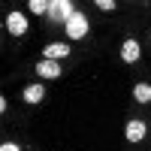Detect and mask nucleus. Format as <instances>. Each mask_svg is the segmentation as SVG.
<instances>
[{"label": "nucleus", "instance_id": "11", "mask_svg": "<svg viewBox=\"0 0 151 151\" xmlns=\"http://www.w3.org/2000/svg\"><path fill=\"white\" fill-rule=\"evenodd\" d=\"M97 9H103V12H112V9H115V3H112V0H97Z\"/></svg>", "mask_w": 151, "mask_h": 151}, {"label": "nucleus", "instance_id": "3", "mask_svg": "<svg viewBox=\"0 0 151 151\" xmlns=\"http://www.w3.org/2000/svg\"><path fill=\"white\" fill-rule=\"evenodd\" d=\"M6 27H9V33H12V36H24V33H27V18H24L21 12H9Z\"/></svg>", "mask_w": 151, "mask_h": 151}, {"label": "nucleus", "instance_id": "12", "mask_svg": "<svg viewBox=\"0 0 151 151\" xmlns=\"http://www.w3.org/2000/svg\"><path fill=\"white\" fill-rule=\"evenodd\" d=\"M0 151H21L18 145H12V142H3V145H0Z\"/></svg>", "mask_w": 151, "mask_h": 151}, {"label": "nucleus", "instance_id": "4", "mask_svg": "<svg viewBox=\"0 0 151 151\" xmlns=\"http://www.w3.org/2000/svg\"><path fill=\"white\" fill-rule=\"evenodd\" d=\"M139 55H142V48H139V42H136V40H127V42L121 45V60H124V64H136Z\"/></svg>", "mask_w": 151, "mask_h": 151}, {"label": "nucleus", "instance_id": "5", "mask_svg": "<svg viewBox=\"0 0 151 151\" xmlns=\"http://www.w3.org/2000/svg\"><path fill=\"white\" fill-rule=\"evenodd\" d=\"M36 76H40V79H58L60 64L58 60H40V64H36Z\"/></svg>", "mask_w": 151, "mask_h": 151}, {"label": "nucleus", "instance_id": "9", "mask_svg": "<svg viewBox=\"0 0 151 151\" xmlns=\"http://www.w3.org/2000/svg\"><path fill=\"white\" fill-rule=\"evenodd\" d=\"M133 100L136 103H151V85H136L133 88Z\"/></svg>", "mask_w": 151, "mask_h": 151}, {"label": "nucleus", "instance_id": "7", "mask_svg": "<svg viewBox=\"0 0 151 151\" xmlns=\"http://www.w3.org/2000/svg\"><path fill=\"white\" fill-rule=\"evenodd\" d=\"M124 136H127L130 142H142L145 139V121H130L127 127H124Z\"/></svg>", "mask_w": 151, "mask_h": 151}, {"label": "nucleus", "instance_id": "10", "mask_svg": "<svg viewBox=\"0 0 151 151\" xmlns=\"http://www.w3.org/2000/svg\"><path fill=\"white\" fill-rule=\"evenodd\" d=\"M48 6H52V3H45V0H30V3H27V9L36 12V15H48Z\"/></svg>", "mask_w": 151, "mask_h": 151}, {"label": "nucleus", "instance_id": "2", "mask_svg": "<svg viewBox=\"0 0 151 151\" xmlns=\"http://www.w3.org/2000/svg\"><path fill=\"white\" fill-rule=\"evenodd\" d=\"M64 27H67V36H70V40H82V36L88 33V18H85V12L76 9V15L64 24Z\"/></svg>", "mask_w": 151, "mask_h": 151}, {"label": "nucleus", "instance_id": "6", "mask_svg": "<svg viewBox=\"0 0 151 151\" xmlns=\"http://www.w3.org/2000/svg\"><path fill=\"white\" fill-rule=\"evenodd\" d=\"M67 55H70V45L67 42H52V45L42 48V58L45 60H60V58H67Z\"/></svg>", "mask_w": 151, "mask_h": 151}, {"label": "nucleus", "instance_id": "1", "mask_svg": "<svg viewBox=\"0 0 151 151\" xmlns=\"http://www.w3.org/2000/svg\"><path fill=\"white\" fill-rule=\"evenodd\" d=\"M76 15V9H73V3H70V0H52V6H48V18H52V21H70Z\"/></svg>", "mask_w": 151, "mask_h": 151}, {"label": "nucleus", "instance_id": "8", "mask_svg": "<svg viewBox=\"0 0 151 151\" xmlns=\"http://www.w3.org/2000/svg\"><path fill=\"white\" fill-rule=\"evenodd\" d=\"M42 97H45V88H42L40 82H33V85L24 88V103H40Z\"/></svg>", "mask_w": 151, "mask_h": 151}]
</instances>
